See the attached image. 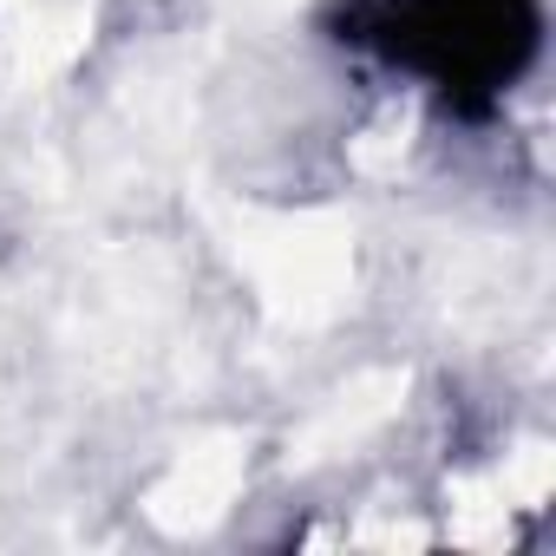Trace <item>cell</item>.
<instances>
[{
	"label": "cell",
	"mask_w": 556,
	"mask_h": 556,
	"mask_svg": "<svg viewBox=\"0 0 556 556\" xmlns=\"http://www.w3.org/2000/svg\"><path fill=\"white\" fill-rule=\"evenodd\" d=\"M236 484H242V452L229 439H210V445H197L170 465V478L151 491V517L164 530H203L229 510Z\"/></svg>",
	"instance_id": "obj_2"
},
{
	"label": "cell",
	"mask_w": 556,
	"mask_h": 556,
	"mask_svg": "<svg viewBox=\"0 0 556 556\" xmlns=\"http://www.w3.org/2000/svg\"><path fill=\"white\" fill-rule=\"evenodd\" d=\"M262 289L295 308V315H328L348 282V236L334 223H268L255 242H242Z\"/></svg>",
	"instance_id": "obj_1"
},
{
	"label": "cell",
	"mask_w": 556,
	"mask_h": 556,
	"mask_svg": "<svg viewBox=\"0 0 556 556\" xmlns=\"http://www.w3.org/2000/svg\"><path fill=\"white\" fill-rule=\"evenodd\" d=\"M497 491H504V504H543V497H549V452H543V445H523V452L504 465Z\"/></svg>",
	"instance_id": "obj_4"
},
{
	"label": "cell",
	"mask_w": 556,
	"mask_h": 556,
	"mask_svg": "<svg viewBox=\"0 0 556 556\" xmlns=\"http://www.w3.org/2000/svg\"><path fill=\"white\" fill-rule=\"evenodd\" d=\"M400 393H406V374H367L361 387H348V393L302 432V452H295V458L308 465V458H328V452L354 445L361 432H374V426L400 406Z\"/></svg>",
	"instance_id": "obj_3"
}]
</instances>
